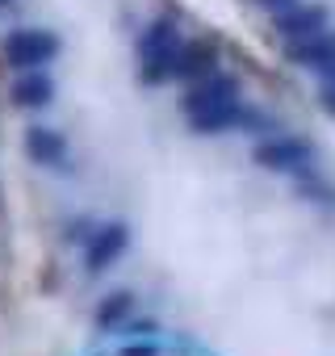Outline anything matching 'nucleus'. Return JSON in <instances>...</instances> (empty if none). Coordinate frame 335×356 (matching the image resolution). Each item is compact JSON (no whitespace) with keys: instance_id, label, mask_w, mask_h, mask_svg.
I'll use <instances>...</instances> for the list:
<instances>
[{"instance_id":"1","label":"nucleus","mask_w":335,"mask_h":356,"mask_svg":"<svg viewBox=\"0 0 335 356\" xmlns=\"http://www.w3.org/2000/svg\"><path fill=\"white\" fill-rule=\"evenodd\" d=\"M185 113H189V126L197 134H222V130L239 126L243 122V105H239L235 76L210 72V76L193 80V88L185 97Z\"/></svg>"},{"instance_id":"2","label":"nucleus","mask_w":335,"mask_h":356,"mask_svg":"<svg viewBox=\"0 0 335 356\" xmlns=\"http://www.w3.org/2000/svg\"><path fill=\"white\" fill-rule=\"evenodd\" d=\"M177 51H181V26L172 17H159L142 30L138 38V72L147 84H163L172 80V67H177Z\"/></svg>"},{"instance_id":"3","label":"nucleus","mask_w":335,"mask_h":356,"mask_svg":"<svg viewBox=\"0 0 335 356\" xmlns=\"http://www.w3.org/2000/svg\"><path fill=\"white\" fill-rule=\"evenodd\" d=\"M0 55L17 72H38L59 55V38L47 34V30H13L5 38V47H0Z\"/></svg>"},{"instance_id":"4","label":"nucleus","mask_w":335,"mask_h":356,"mask_svg":"<svg viewBox=\"0 0 335 356\" xmlns=\"http://www.w3.org/2000/svg\"><path fill=\"white\" fill-rule=\"evenodd\" d=\"M310 143L306 138H293V134H277V138H264V143H256V151H252V159L260 163V168H268V172H297V168H306L310 163Z\"/></svg>"},{"instance_id":"5","label":"nucleus","mask_w":335,"mask_h":356,"mask_svg":"<svg viewBox=\"0 0 335 356\" xmlns=\"http://www.w3.org/2000/svg\"><path fill=\"white\" fill-rule=\"evenodd\" d=\"M126 243H130V231H126L122 222H105V227H97V231L88 235V248H84V264H88V273L109 268V264L126 252Z\"/></svg>"},{"instance_id":"6","label":"nucleus","mask_w":335,"mask_h":356,"mask_svg":"<svg viewBox=\"0 0 335 356\" xmlns=\"http://www.w3.org/2000/svg\"><path fill=\"white\" fill-rule=\"evenodd\" d=\"M285 55H289V63L327 76V72H335V30H322V34L302 38V42H285Z\"/></svg>"},{"instance_id":"7","label":"nucleus","mask_w":335,"mask_h":356,"mask_svg":"<svg viewBox=\"0 0 335 356\" xmlns=\"http://www.w3.org/2000/svg\"><path fill=\"white\" fill-rule=\"evenodd\" d=\"M327 30V9L322 5H289L285 13H277V34L285 42H302Z\"/></svg>"},{"instance_id":"8","label":"nucleus","mask_w":335,"mask_h":356,"mask_svg":"<svg viewBox=\"0 0 335 356\" xmlns=\"http://www.w3.org/2000/svg\"><path fill=\"white\" fill-rule=\"evenodd\" d=\"M214 63H218L214 42H206V38H197V42H181V51H177V67H172V80H202V76L214 72Z\"/></svg>"},{"instance_id":"9","label":"nucleus","mask_w":335,"mask_h":356,"mask_svg":"<svg viewBox=\"0 0 335 356\" xmlns=\"http://www.w3.org/2000/svg\"><path fill=\"white\" fill-rule=\"evenodd\" d=\"M26 155L34 163H47V168H59L67 159V138L59 130H47V126H34L26 134Z\"/></svg>"},{"instance_id":"10","label":"nucleus","mask_w":335,"mask_h":356,"mask_svg":"<svg viewBox=\"0 0 335 356\" xmlns=\"http://www.w3.org/2000/svg\"><path fill=\"white\" fill-rule=\"evenodd\" d=\"M51 97H55V84H51V76L42 67L38 72H22L17 84H13V101L22 109H42V105H51Z\"/></svg>"},{"instance_id":"11","label":"nucleus","mask_w":335,"mask_h":356,"mask_svg":"<svg viewBox=\"0 0 335 356\" xmlns=\"http://www.w3.org/2000/svg\"><path fill=\"white\" fill-rule=\"evenodd\" d=\"M130 314V293H109L101 306H97V323L101 327H113V323H122Z\"/></svg>"},{"instance_id":"12","label":"nucleus","mask_w":335,"mask_h":356,"mask_svg":"<svg viewBox=\"0 0 335 356\" xmlns=\"http://www.w3.org/2000/svg\"><path fill=\"white\" fill-rule=\"evenodd\" d=\"M318 101H322V109L335 113V72H327V80H322V88H318Z\"/></svg>"},{"instance_id":"13","label":"nucleus","mask_w":335,"mask_h":356,"mask_svg":"<svg viewBox=\"0 0 335 356\" xmlns=\"http://www.w3.org/2000/svg\"><path fill=\"white\" fill-rule=\"evenodd\" d=\"M260 9H272V13H285L289 5H297V0H256Z\"/></svg>"},{"instance_id":"14","label":"nucleus","mask_w":335,"mask_h":356,"mask_svg":"<svg viewBox=\"0 0 335 356\" xmlns=\"http://www.w3.org/2000/svg\"><path fill=\"white\" fill-rule=\"evenodd\" d=\"M122 356H155V348L151 343H130V348H122Z\"/></svg>"},{"instance_id":"15","label":"nucleus","mask_w":335,"mask_h":356,"mask_svg":"<svg viewBox=\"0 0 335 356\" xmlns=\"http://www.w3.org/2000/svg\"><path fill=\"white\" fill-rule=\"evenodd\" d=\"M5 5H9V0H0V9H5Z\"/></svg>"}]
</instances>
